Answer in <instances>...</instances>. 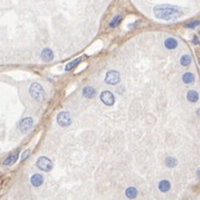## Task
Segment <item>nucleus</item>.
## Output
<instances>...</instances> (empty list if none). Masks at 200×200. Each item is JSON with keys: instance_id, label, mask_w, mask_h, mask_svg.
I'll list each match as a JSON object with an SVG mask.
<instances>
[{"instance_id": "f257e3e1", "label": "nucleus", "mask_w": 200, "mask_h": 200, "mask_svg": "<svg viewBox=\"0 0 200 200\" xmlns=\"http://www.w3.org/2000/svg\"><path fill=\"white\" fill-rule=\"evenodd\" d=\"M155 18L161 19V20H173L176 18H179L183 15L181 8L176 7V6H157L153 9Z\"/></svg>"}, {"instance_id": "f03ea898", "label": "nucleus", "mask_w": 200, "mask_h": 200, "mask_svg": "<svg viewBox=\"0 0 200 200\" xmlns=\"http://www.w3.org/2000/svg\"><path fill=\"white\" fill-rule=\"evenodd\" d=\"M29 93H30V96L37 102H42L46 98V93L42 89V86L36 82L32 83L30 87H29Z\"/></svg>"}, {"instance_id": "7ed1b4c3", "label": "nucleus", "mask_w": 200, "mask_h": 200, "mask_svg": "<svg viewBox=\"0 0 200 200\" xmlns=\"http://www.w3.org/2000/svg\"><path fill=\"white\" fill-rule=\"evenodd\" d=\"M36 166H37L38 169H40L42 171H51V169H53V162H51V159L46 158V157H40V158L38 159L37 161H36Z\"/></svg>"}, {"instance_id": "20e7f679", "label": "nucleus", "mask_w": 200, "mask_h": 200, "mask_svg": "<svg viewBox=\"0 0 200 200\" xmlns=\"http://www.w3.org/2000/svg\"><path fill=\"white\" fill-rule=\"evenodd\" d=\"M56 121L58 123V125L61 126H68L72 124V117L68 112H61L57 114Z\"/></svg>"}, {"instance_id": "39448f33", "label": "nucleus", "mask_w": 200, "mask_h": 200, "mask_svg": "<svg viewBox=\"0 0 200 200\" xmlns=\"http://www.w3.org/2000/svg\"><path fill=\"white\" fill-rule=\"evenodd\" d=\"M105 82L110 85H116L120 82V73L116 70H108L105 76Z\"/></svg>"}, {"instance_id": "423d86ee", "label": "nucleus", "mask_w": 200, "mask_h": 200, "mask_svg": "<svg viewBox=\"0 0 200 200\" xmlns=\"http://www.w3.org/2000/svg\"><path fill=\"white\" fill-rule=\"evenodd\" d=\"M101 101H102L106 106H112L114 102H115V97L114 95L110 92V91H104L102 94H101Z\"/></svg>"}, {"instance_id": "0eeeda50", "label": "nucleus", "mask_w": 200, "mask_h": 200, "mask_svg": "<svg viewBox=\"0 0 200 200\" xmlns=\"http://www.w3.org/2000/svg\"><path fill=\"white\" fill-rule=\"evenodd\" d=\"M33 125H34L33 119H32V117H25V119H23V120L20 121L18 127L21 132H28V131L33 127Z\"/></svg>"}, {"instance_id": "6e6552de", "label": "nucleus", "mask_w": 200, "mask_h": 200, "mask_svg": "<svg viewBox=\"0 0 200 200\" xmlns=\"http://www.w3.org/2000/svg\"><path fill=\"white\" fill-rule=\"evenodd\" d=\"M40 57L44 62H51L54 59V53L49 48H45L40 54Z\"/></svg>"}, {"instance_id": "1a4fd4ad", "label": "nucleus", "mask_w": 200, "mask_h": 200, "mask_svg": "<svg viewBox=\"0 0 200 200\" xmlns=\"http://www.w3.org/2000/svg\"><path fill=\"white\" fill-rule=\"evenodd\" d=\"M30 182H32V185L34 187L42 186V183H44V177H42V174H39V173H36V174H34L33 177L30 178Z\"/></svg>"}, {"instance_id": "9d476101", "label": "nucleus", "mask_w": 200, "mask_h": 200, "mask_svg": "<svg viewBox=\"0 0 200 200\" xmlns=\"http://www.w3.org/2000/svg\"><path fill=\"white\" fill-rule=\"evenodd\" d=\"M18 155H19L18 151H15L14 153L10 154L9 157H8V158H7L5 161H4V166H12V164H14V163L17 161Z\"/></svg>"}, {"instance_id": "9b49d317", "label": "nucleus", "mask_w": 200, "mask_h": 200, "mask_svg": "<svg viewBox=\"0 0 200 200\" xmlns=\"http://www.w3.org/2000/svg\"><path fill=\"white\" fill-rule=\"evenodd\" d=\"M95 94H96V91H95L94 87H92V86H86V87H84L83 95L85 96V97L92 98L95 96Z\"/></svg>"}, {"instance_id": "f8f14e48", "label": "nucleus", "mask_w": 200, "mask_h": 200, "mask_svg": "<svg viewBox=\"0 0 200 200\" xmlns=\"http://www.w3.org/2000/svg\"><path fill=\"white\" fill-rule=\"evenodd\" d=\"M164 46H166V48H168V49H174V48H177L178 46L177 39H174V38L172 37L167 38L166 42H164Z\"/></svg>"}, {"instance_id": "ddd939ff", "label": "nucleus", "mask_w": 200, "mask_h": 200, "mask_svg": "<svg viewBox=\"0 0 200 200\" xmlns=\"http://www.w3.org/2000/svg\"><path fill=\"white\" fill-rule=\"evenodd\" d=\"M187 98H188L189 102L196 103L198 100H199V94L197 93L196 91H193V89H191V91H189L188 94H187Z\"/></svg>"}, {"instance_id": "4468645a", "label": "nucleus", "mask_w": 200, "mask_h": 200, "mask_svg": "<svg viewBox=\"0 0 200 200\" xmlns=\"http://www.w3.org/2000/svg\"><path fill=\"white\" fill-rule=\"evenodd\" d=\"M170 188H171V183L168 180H162L159 183V190L161 192H167V191L170 190Z\"/></svg>"}, {"instance_id": "2eb2a0df", "label": "nucleus", "mask_w": 200, "mask_h": 200, "mask_svg": "<svg viewBox=\"0 0 200 200\" xmlns=\"http://www.w3.org/2000/svg\"><path fill=\"white\" fill-rule=\"evenodd\" d=\"M81 62H82V58H76V59H74V61L70 62L68 64H66L65 70H66V72H70V70H72L73 68H74V67H76V66L78 65Z\"/></svg>"}, {"instance_id": "dca6fc26", "label": "nucleus", "mask_w": 200, "mask_h": 200, "mask_svg": "<svg viewBox=\"0 0 200 200\" xmlns=\"http://www.w3.org/2000/svg\"><path fill=\"white\" fill-rule=\"evenodd\" d=\"M136 195H138V190L135 189L134 187H130V188H127L125 190V196L127 198H130V199H134Z\"/></svg>"}, {"instance_id": "f3484780", "label": "nucleus", "mask_w": 200, "mask_h": 200, "mask_svg": "<svg viewBox=\"0 0 200 200\" xmlns=\"http://www.w3.org/2000/svg\"><path fill=\"white\" fill-rule=\"evenodd\" d=\"M122 20V16L121 15H116V16H114V18L111 20V23H110V27L111 28H115L117 25H120Z\"/></svg>"}, {"instance_id": "a211bd4d", "label": "nucleus", "mask_w": 200, "mask_h": 200, "mask_svg": "<svg viewBox=\"0 0 200 200\" xmlns=\"http://www.w3.org/2000/svg\"><path fill=\"white\" fill-rule=\"evenodd\" d=\"M182 79H183V82L186 84H190L195 81V76L191 74V73H186V74L183 75Z\"/></svg>"}, {"instance_id": "6ab92c4d", "label": "nucleus", "mask_w": 200, "mask_h": 200, "mask_svg": "<svg viewBox=\"0 0 200 200\" xmlns=\"http://www.w3.org/2000/svg\"><path fill=\"white\" fill-rule=\"evenodd\" d=\"M182 66H189L191 64V57L189 55H183L180 59Z\"/></svg>"}, {"instance_id": "aec40b11", "label": "nucleus", "mask_w": 200, "mask_h": 200, "mask_svg": "<svg viewBox=\"0 0 200 200\" xmlns=\"http://www.w3.org/2000/svg\"><path fill=\"white\" fill-rule=\"evenodd\" d=\"M177 160L174 158H171V157H169V158L166 159V166L168 168H173L177 166Z\"/></svg>"}, {"instance_id": "412c9836", "label": "nucleus", "mask_w": 200, "mask_h": 200, "mask_svg": "<svg viewBox=\"0 0 200 200\" xmlns=\"http://www.w3.org/2000/svg\"><path fill=\"white\" fill-rule=\"evenodd\" d=\"M198 25H200V21L199 20H195V21H191V23H186V28H196Z\"/></svg>"}, {"instance_id": "4be33fe9", "label": "nucleus", "mask_w": 200, "mask_h": 200, "mask_svg": "<svg viewBox=\"0 0 200 200\" xmlns=\"http://www.w3.org/2000/svg\"><path fill=\"white\" fill-rule=\"evenodd\" d=\"M29 153H30V150H26V151H25L23 154H21V160H25V159H26L28 155H29Z\"/></svg>"}, {"instance_id": "5701e85b", "label": "nucleus", "mask_w": 200, "mask_h": 200, "mask_svg": "<svg viewBox=\"0 0 200 200\" xmlns=\"http://www.w3.org/2000/svg\"><path fill=\"white\" fill-rule=\"evenodd\" d=\"M139 23H140V21H135V23L129 25V28H130V29H133V28L138 27V26H139Z\"/></svg>"}, {"instance_id": "b1692460", "label": "nucleus", "mask_w": 200, "mask_h": 200, "mask_svg": "<svg viewBox=\"0 0 200 200\" xmlns=\"http://www.w3.org/2000/svg\"><path fill=\"white\" fill-rule=\"evenodd\" d=\"M193 42H195L196 45H197V44H199V40H198V38L196 37V36L193 37Z\"/></svg>"}, {"instance_id": "393cba45", "label": "nucleus", "mask_w": 200, "mask_h": 200, "mask_svg": "<svg viewBox=\"0 0 200 200\" xmlns=\"http://www.w3.org/2000/svg\"><path fill=\"white\" fill-rule=\"evenodd\" d=\"M197 176L200 178V169H198V171H197Z\"/></svg>"}]
</instances>
